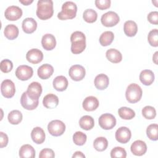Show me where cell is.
Here are the masks:
<instances>
[{
	"label": "cell",
	"mask_w": 158,
	"mask_h": 158,
	"mask_svg": "<svg viewBox=\"0 0 158 158\" xmlns=\"http://www.w3.org/2000/svg\"><path fill=\"white\" fill-rule=\"evenodd\" d=\"M71 52L74 54L81 53L86 48V36L85 34L80 31L72 33L70 36Z\"/></svg>",
	"instance_id": "6da1fadb"
},
{
	"label": "cell",
	"mask_w": 158,
	"mask_h": 158,
	"mask_svg": "<svg viewBox=\"0 0 158 158\" xmlns=\"http://www.w3.org/2000/svg\"><path fill=\"white\" fill-rule=\"evenodd\" d=\"M54 13L53 2L51 0H40L37 3L36 15L43 20L50 19Z\"/></svg>",
	"instance_id": "7a4b0ae2"
},
{
	"label": "cell",
	"mask_w": 158,
	"mask_h": 158,
	"mask_svg": "<svg viewBox=\"0 0 158 158\" xmlns=\"http://www.w3.org/2000/svg\"><path fill=\"white\" fill-rule=\"evenodd\" d=\"M77 11V6L72 1H67L62 6V10L58 13L57 17L59 20L72 19L75 17Z\"/></svg>",
	"instance_id": "3957f363"
},
{
	"label": "cell",
	"mask_w": 158,
	"mask_h": 158,
	"mask_svg": "<svg viewBox=\"0 0 158 158\" xmlns=\"http://www.w3.org/2000/svg\"><path fill=\"white\" fill-rule=\"evenodd\" d=\"M142 94V89L138 84L131 83L126 89L125 97L129 102L136 103L141 99Z\"/></svg>",
	"instance_id": "277c9868"
},
{
	"label": "cell",
	"mask_w": 158,
	"mask_h": 158,
	"mask_svg": "<svg viewBox=\"0 0 158 158\" xmlns=\"http://www.w3.org/2000/svg\"><path fill=\"white\" fill-rule=\"evenodd\" d=\"M49 133L54 136H59L63 135L65 130V125L59 120H54L50 122L48 125Z\"/></svg>",
	"instance_id": "5b68a950"
},
{
	"label": "cell",
	"mask_w": 158,
	"mask_h": 158,
	"mask_svg": "<svg viewBox=\"0 0 158 158\" xmlns=\"http://www.w3.org/2000/svg\"><path fill=\"white\" fill-rule=\"evenodd\" d=\"M99 125L104 130H110L116 125V118L111 114H102L99 118Z\"/></svg>",
	"instance_id": "8992f818"
},
{
	"label": "cell",
	"mask_w": 158,
	"mask_h": 158,
	"mask_svg": "<svg viewBox=\"0 0 158 158\" xmlns=\"http://www.w3.org/2000/svg\"><path fill=\"white\" fill-rule=\"evenodd\" d=\"M120 21L118 15L113 11H109L104 14L101 19L102 24L107 27H111L116 25Z\"/></svg>",
	"instance_id": "52a82bcc"
},
{
	"label": "cell",
	"mask_w": 158,
	"mask_h": 158,
	"mask_svg": "<svg viewBox=\"0 0 158 158\" xmlns=\"http://www.w3.org/2000/svg\"><path fill=\"white\" fill-rule=\"evenodd\" d=\"M1 92L2 95L6 98L13 97L15 93V84L10 80H4L1 85Z\"/></svg>",
	"instance_id": "ba28073f"
},
{
	"label": "cell",
	"mask_w": 158,
	"mask_h": 158,
	"mask_svg": "<svg viewBox=\"0 0 158 158\" xmlns=\"http://www.w3.org/2000/svg\"><path fill=\"white\" fill-rule=\"evenodd\" d=\"M33 74V69L27 65L19 66L15 70L16 77L22 81H26L30 79Z\"/></svg>",
	"instance_id": "9c48e42d"
},
{
	"label": "cell",
	"mask_w": 158,
	"mask_h": 158,
	"mask_svg": "<svg viewBox=\"0 0 158 158\" xmlns=\"http://www.w3.org/2000/svg\"><path fill=\"white\" fill-rule=\"evenodd\" d=\"M20 103L22 106L29 110H32L36 109L38 106V99H33L30 98L27 91L22 93L21 98H20Z\"/></svg>",
	"instance_id": "30bf717a"
},
{
	"label": "cell",
	"mask_w": 158,
	"mask_h": 158,
	"mask_svg": "<svg viewBox=\"0 0 158 158\" xmlns=\"http://www.w3.org/2000/svg\"><path fill=\"white\" fill-rule=\"evenodd\" d=\"M86 71L85 68L80 65H73L70 67L69 70L70 77L74 81H81L85 76Z\"/></svg>",
	"instance_id": "8fae6325"
},
{
	"label": "cell",
	"mask_w": 158,
	"mask_h": 158,
	"mask_svg": "<svg viewBox=\"0 0 158 158\" xmlns=\"http://www.w3.org/2000/svg\"><path fill=\"white\" fill-rule=\"evenodd\" d=\"M115 139L120 143L125 144L128 143L131 136L130 130L126 127H121L118 128L115 132Z\"/></svg>",
	"instance_id": "7c38bea8"
},
{
	"label": "cell",
	"mask_w": 158,
	"mask_h": 158,
	"mask_svg": "<svg viewBox=\"0 0 158 158\" xmlns=\"http://www.w3.org/2000/svg\"><path fill=\"white\" fill-rule=\"evenodd\" d=\"M4 15L6 19H7L8 20H17L22 17V10L18 6H10L6 9Z\"/></svg>",
	"instance_id": "4fadbf2b"
},
{
	"label": "cell",
	"mask_w": 158,
	"mask_h": 158,
	"mask_svg": "<svg viewBox=\"0 0 158 158\" xmlns=\"http://www.w3.org/2000/svg\"><path fill=\"white\" fill-rule=\"evenodd\" d=\"M26 59L29 62L36 64L43 60V54L42 51L38 49H31L27 52Z\"/></svg>",
	"instance_id": "5bb4252c"
},
{
	"label": "cell",
	"mask_w": 158,
	"mask_h": 158,
	"mask_svg": "<svg viewBox=\"0 0 158 158\" xmlns=\"http://www.w3.org/2000/svg\"><path fill=\"white\" fill-rule=\"evenodd\" d=\"M130 150L134 155L141 156L146 153L147 151V146L143 141L136 140L131 144Z\"/></svg>",
	"instance_id": "9a60e30c"
},
{
	"label": "cell",
	"mask_w": 158,
	"mask_h": 158,
	"mask_svg": "<svg viewBox=\"0 0 158 158\" xmlns=\"http://www.w3.org/2000/svg\"><path fill=\"white\" fill-rule=\"evenodd\" d=\"M27 93L30 98L38 99L42 93V86L40 83L33 81L28 85Z\"/></svg>",
	"instance_id": "2e32d148"
},
{
	"label": "cell",
	"mask_w": 158,
	"mask_h": 158,
	"mask_svg": "<svg viewBox=\"0 0 158 158\" xmlns=\"http://www.w3.org/2000/svg\"><path fill=\"white\" fill-rule=\"evenodd\" d=\"M41 44L45 50H52L56 46V40L54 36L49 33L45 34L42 37Z\"/></svg>",
	"instance_id": "e0dca14e"
},
{
	"label": "cell",
	"mask_w": 158,
	"mask_h": 158,
	"mask_svg": "<svg viewBox=\"0 0 158 158\" xmlns=\"http://www.w3.org/2000/svg\"><path fill=\"white\" fill-rule=\"evenodd\" d=\"M98 99L93 96L86 97L83 101V107L86 111H93L99 106Z\"/></svg>",
	"instance_id": "ac0fdd59"
},
{
	"label": "cell",
	"mask_w": 158,
	"mask_h": 158,
	"mask_svg": "<svg viewBox=\"0 0 158 158\" xmlns=\"http://www.w3.org/2000/svg\"><path fill=\"white\" fill-rule=\"evenodd\" d=\"M54 72L53 67L48 64H43L41 65L37 71L38 77L43 80H46L49 78L52 75Z\"/></svg>",
	"instance_id": "d6986e66"
},
{
	"label": "cell",
	"mask_w": 158,
	"mask_h": 158,
	"mask_svg": "<svg viewBox=\"0 0 158 158\" xmlns=\"http://www.w3.org/2000/svg\"><path fill=\"white\" fill-rule=\"evenodd\" d=\"M23 31L28 34L33 33L37 28V22L33 18H26L25 19L22 24Z\"/></svg>",
	"instance_id": "ffe728a7"
},
{
	"label": "cell",
	"mask_w": 158,
	"mask_h": 158,
	"mask_svg": "<svg viewBox=\"0 0 158 158\" xmlns=\"http://www.w3.org/2000/svg\"><path fill=\"white\" fill-rule=\"evenodd\" d=\"M45 133L40 127H35L31 132V138L33 141L36 144H41L45 140Z\"/></svg>",
	"instance_id": "44dd1931"
},
{
	"label": "cell",
	"mask_w": 158,
	"mask_h": 158,
	"mask_svg": "<svg viewBox=\"0 0 158 158\" xmlns=\"http://www.w3.org/2000/svg\"><path fill=\"white\" fill-rule=\"evenodd\" d=\"M94 86L99 90L105 89L109 85V77L104 73L98 75L94 78Z\"/></svg>",
	"instance_id": "7402d4cb"
},
{
	"label": "cell",
	"mask_w": 158,
	"mask_h": 158,
	"mask_svg": "<svg viewBox=\"0 0 158 158\" xmlns=\"http://www.w3.org/2000/svg\"><path fill=\"white\" fill-rule=\"evenodd\" d=\"M43 106L47 109H54L59 104V98L54 94L49 93L43 98Z\"/></svg>",
	"instance_id": "603a6c76"
},
{
	"label": "cell",
	"mask_w": 158,
	"mask_h": 158,
	"mask_svg": "<svg viewBox=\"0 0 158 158\" xmlns=\"http://www.w3.org/2000/svg\"><path fill=\"white\" fill-rule=\"evenodd\" d=\"M139 80L143 85H151L154 81V74L151 70H143L139 74Z\"/></svg>",
	"instance_id": "cb8c5ba5"
},
{
	"label": "cell",
	"mask_w": 158,
	"mask_h": 158,
	"mask_svg": "<svg viewBox=\"0 0 158 158\" xmlns=\"http://www.w3.org/2000/svg\"><path fill=\"white\" fill-rule=\"evenodd\" d=\"M52 85L56 90L58 91H63L65 90L68 86V80L64 76H57L54 79Z\"/></svg>",
	"instance_id": "d4e9b609"
},
{
	"label": "cell",
	"mask_w": 158,
	"mask_h": 158,
	"mask_svg": "<svg viewBox=\"0 0 158 158\" xmlns=\"http://www.w3.org/2000/svg\"><path fill=\"white\" fill-rule=\"evenodd\" d=\"M106 56L107 59L112 63H119L122 60V55L121 52L114 48L108 49L106 52Z\"/></svg>",
	"instance_id": "484cf974"
},
{
	"label": "cell",
	"mask_w": 158,
	"mask_h": 158,
	"mask_svg": "<svg viewBox=\"0 0 158 158\" xmlns=\"http://www.w3.org/2000/svg\"><path fill=\"white\" fill-rule=\"evenodd\" d=\"M123 30L127 36L129 37L134 36L138 31L137 24L133 20H127L124 23Z\"/></svg>",
	"instance_id": "4316f807"
},
{
	"label": "cell",
	"mask_w": 158,
	"mask_h": 158,
	"mask_svg": "<svg viewBox=\"0 0 158 158\" xmlns=\"http://www.w3.org/2000/svg\"><path fill=\"white\" fill-rule=\"evenodd\" d=\"M19 156L22 158H34L35 157V150L30 144H24L19 150Z\"/></svg>",
	"instance_id": "83f0119b"
},
{
	"label": "cell",
	"mask_w": 158,
	"mask_h": 158,
	"mask_svg": "<svg viewBox=\"0 0 158 158\" xmlns=\"http://www.w3.org/2000/svg\"><path fill=\"white\" fill-rule=\"evenodd\" d=\"M19 28L18 27L14 24L7 25L4 30V36L10 40L15 39L19 35Z\"/></svg>",
	"instance_id": "f1b7e54d"
},
{
	"label": "cell",
	"mask_w": 158,
	"mask_h": 158,
	"mask_svg": "<svg viewBox=\"0 0 158 158\" xmlns=\"http://www.w3.org/2000/svg\"><path fill=\"white\" fill-rule=\"evenodd\" d=\"M80 127L85 130H89L92 129L94 125L93 118L89 115H84L81 117L79 120Z\"/></svg>",
	"instance_id": "f546056e"
},
{
	"label": "cell",
	"mask_w": 158,
	"mask_h": 158,
	"mask_svg": "<svg viewBox=\"0 0 158 158\" xmlns=\"http://www.w3.org/2000/svg\"><path fill=\"white\" fill-rule=\"evenodd\" d=\"M114 38V35L112 31H106L103 32L99 37V43L102 46H107L110 45Z\"/></svg>",
	"instance_id": "4dcf8cb0"
},
{
	"label": "cell",
	"mask_w": 158,
	"mask_h": 158,
	"mask_svg": "<svg viewBox=\"0 0 158 158\" xmlns=\"http://www.w3.org/2000/svg\"><path fill=\"white\" fill-rule=\"evenodd\" d=\"M22 114L18 110H13L10 111L7 116L8 121L12 125H17L22 120Z\"/></svg>",
	"instance_id": "1f68e13d"
},
{
	"label": "cell",
	"mask_w": 158,
	"mask_h": 158,
	"mask_svg": "<svg viewBox=\"0 0 158 158\" xmlns=\"http://www.w3.org/2000/svg\"><path fill=\"white\" fill-rule=\"evenodd\" d=\"M93 146L96 151L102 152L107 149L108 146V141L105 137H98L93 142Z\"/></svg>",
	"instance_id": "d6a6232c"
},
{
	"label": "cell",
	"mask_w": 158,
	"mask_h": 158,
	"mask_svg": "<svg viewBox=\"0 0 158 158\" xmlns=\"http://www.w3.org/2000/svg\"><path fill=\"white\" fill-rule=\"evenodd\" d=\"M118 113L120 117L124 120H130L135 116V111L127 107H120L118 110Z\"/></svg>",
	"instance_id": "836d02e7"
},
{
	"label": "cell",
	"mask_w": 158,
	"mask_h": 158,
	"mask_svg": "<svg viewBox=\"0 0 158 158\" xmlns=\"http://www.w3.org/2000/svg\"><path fill=\"white\" fill-rule=\"evenodd\" d=\"M146 135L152 141H157L158 139V125L153 123L149 125L146 129Z\"/></svg>",
	"instance_id": "e575fe53"
},
{
	"label": "cell",
	"mask_w": 158,
	"mask_h": 158,
	"mask_svg": "<svg viewBox=\"0 0 158 158\" xmlns=\"http://www.w3.org/2000/svg\"><path fill=\"white\" fill-rule=\"evenodd\" d=\"M83 18L88 23H93L97 20L98 14L92 9H87L83 12Z\"/></svg>",
	"instance_id": "d590c367"
},
{
	"label": "cell",
	"mask_w": 158,
	"mask_h": 158,
	"mask_svg": "<svg viewBox=\"0 0 158 158\" xmlns=\"http://www.w3.org/2000/svg\"><path fill=\"white\" fill-rule=\"evenodd\" d=\"M87 136L85 133L81 131H76L73 135V141L76 145L82 146L86 141Z\"/></svg>",
	"instance_id": "8d00e7d4"
},
{
	"label": "cell",
	"mask_w": 158,
	"mask_h": 158,
	"mask_svg": "<svg viewBox=\"0 0 158 158\" xmlns=\"http://www.w3.org/2000/svg\"><path fill=\"white\" fill-rule=\"evenodd\" d=\"M142 114L145 118L151 120L156 117V110L154 107L146 106L142 109Z\"/></svg>",
	"instance_id": "74e56055"
},
{
	"label": "cell",
	"mask_w": 158,
	"mask_h": 158,
	"mask_svg": "<svg viewBox=\"0 0 158 158\" xmlns=\"http://www.w3.org/2000/svg\"><path fill=\"white\" fill-rule=\"evenodd\" d=\"M148 41L149 44L153 47L158 46V30L155 28L151 30L148 35Z\"/></svg>",
	"instance_id": "f35d334b"
},
{
	"label": "cell",
	"mask_w": 158,
	"mask_h": 158,
	"mask_svg": "<svg viewBox=\"0 0 158 158\" xmlns=\"http://www.w3.org/2000/svg\"><path fill=\"white\" fill-rule=\"evenodd\" d=\"M110 157L112 158H125L127 157V152L122 147H115L110 151Z\"/></svg>",
	"instance_id": "ab89813d"
},
{
	"label": "cell",
	"mask_w": 158,
	"mask_h": 158,
	"mask_svg": "<svg viewBox=\"0 0 158 158\" xmlns=\"http://www.w3.org/2000/svg\"><path fill=\"white\" fill-rule=\"evenodd\" d=\"M13 68V64L11 60L9 59H4L0 63L1 70L4 73H8L12 70Z\"/></svg>",
	"instance_id": "60d3db41"
},
{
	"label": "cell",
	"mask_w": 158,
	"mask_h": 158,
	"mask_svg": "<svg viewBox=\"0 0 158 158\" xmlns=\"http://www.w3.org/2000/svg\"><path fill=\"white\" fill-rule=\"evenodd\" d=\"M94 2L97 8L100 10H104L110 7L111 1L110 0H96Z\"/></svg>",
	"instance_id": "b9f144b4"
},
{
	"label": "cell",
	"mask_w": 158,
	"mask_h": 158,
	"mask_svg": "<svg viewBox=\"0 0 158 158\" xmlns=\"http://www.w3.org/2000/svg\"><path fill=\"white\" fill-rule=\"evenodd\" d=\"M54 157V152L53 150L49 148H44L42 149L39 154L40 158H53Z\"/></svg>",
	"instance_id": "7bdbcfd3"
},
{
	"label": "cell",
	"mask_w": 158,
	"mask_h": 158,
	"mask_svg": "<svg viewBox=\"0 0 158 158\" xmlns=\"http://www.w3.org/2000/svg\"><path fill=\"white\" fill-rule=\"evenodd\" d=\"M147 19L151 23L157 25L158 24V12L152 11L149 12L147 16Z\"/></svg>",
	"instance_id": "ee69618b"
},
{
	"label": "cell",
	"mask_w": 158,
	"mask_h": 158,
	"mask_svg": "<svg viewBox=\"0 0 158 158\" xmlns=\"http://www.w3.org/2000/svg\"><path fill=\"white\" fill-rule=\"evenodd\" d=\"M8 136L2 131L0 132V148L6 147L8 144Z\"/></svg>",
	"instance_id": "f6af8a7d"
},
{
	"label": "cell",
	"mask_w": 158,
	"mask_h": 158,
	"mask_svg": "<svg viewBox=\"0 0 158 158\" xmlns=\"http://www.w3.org/2000/svg\"><path fill=\"white\" fill-rule=\"evenodd\" d=\"M72 157H79V158H85V156L81 151H76L72 156Z\"/></svg>",
	"instance_id": "bcb514c9"
},
{
	"label": "cell",
	"mask_w": 158,
	"mask_h": 158,
	"mask_svg": "<svg viewBox=\"0 0 158 158\" xmlns=\"http://www.w3.org/2000/svg\"><path fill=\"white\" fill-rule=\"evenodd\" d=\"M19 2L22 4H23V5L28 6V5L30 4L31 3H32L33 2V0H19Z\"/></svg>",
	"instance_id": "7dc6e473"
},
{
	"label": "cell",
	"mask_w": 158,
	"mask_h": 158,
	"mask_svg": "<svg viewBox=\"0 0 158 158\" xmlns=\"http://www.w3.org/2000/svg\"><path fill=\"white\" fill-rule=\"evenodd\" d=\"M157 54H158V52L156 51V52L154 53V56H153V57H152L153 61H154V62L156 64H157Z\"/></svg>",
	"instance_id": "c3c4849f"
}]
</instances>
